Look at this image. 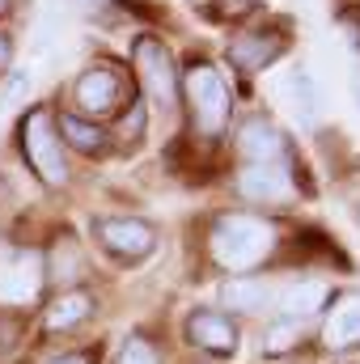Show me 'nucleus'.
<instances>
[{"label":"nucleus","mask_w":360,"mask_h":364,"mask_svg":"<svg viewBox=\"0 0 360 364\" xmlns=\"http://www.w3.org/2000/svg\"><path fill=\"white\" fill-rule=\"evenodd\" d=\"M284 90H288V102H292L297 119L309 127V123L318 119V85L309 81V73H305V68H292V73L284 77Z\"/></svg>","instance_id":"obj_15"},{"label":"nucleus","mask_w":360,"mask_h":364,"mask_svg":"<svg viewBox=\"0 0 360 364\" xmlns=\"http://www.w3.org/2000/svg\"><path fill=\"white\" fill-rule=\"evenodd\" d=\"M301 331H305V322H297V318H280L268 335H263V348H268L271 356H280L288 343H297V339H301Z\"/></svg>","instance_id":"obj_19"},{"label":"nucleus","mask_w":360,"mask_h":364,"mask_svg":"<svg viewBox=\"0 0 360 364\" xmlns=\"http://www.w3.org/2000/svg\"><path fill=\"white\" fill-rule=\"evenodd\" d=\"M322 305H327V284L322 279H301V284H288L280 292V314L284 318H297V322L314 318Z\"/></svg>","instance_id":"obj_14"},{"label":"nucleus","mask_w":360,"mask_h":364,"mask_svg":"<svg viewBox=\"0 0 360 364\" xmlns=\"http://www.w3.org/2000/svg\"><path fill=\"white\" fill-rule=\"evenodd\" d=\"M119 97H123V81H119L115 68H85L81 73V81H77V106L85 114H93V119L110 114L119 106Z\"/></svg>","instance_id":"obj_8"},{"label":"nucleus","mask_w":360,"mask_h":364,"mask_svg":"<svg viewBox=\"0 0 360 364\" xmlns=\"http://www.w3.org/2000/svg\"><path fill=\"white\" fill-rule=\"evenodd\" d=\"M43 279L47 267L38 250H0V305H34Z\"/></svg>","instance_id":"obj_4"},{"label":"nucleus","mask_w":360,"mask_h":364,"mask_svg":"<svg viewBox=\"0 0 360 364\" xmlns=\"http://www.w3.org/2000/svg\"><path fill=\"white\" fill-rule=\"evenodd\" d=\"M21 153H26L30 170L38 174L43 186L68 182V157H64V144H60V132H55V119L47 106H34L21 119Z\"/></svg>","instance_id":"obj_2"},{"label":"nucleus","mask_w":360,"mask_h":364,"mask_svg":"<svg viewBox=\"0 0 360 364\" xmlns=\"http://www.w3.org/2000/svg\"><path fill=\"white\" fill-rule=\"evenodd\" d=\"M4 64H9V38L0 34V68H4Z\"/></svg>","instance_id":"obj_25"},{"label":"nucleus","mask_w":360,"mask_h":364,"mask_svg":"<svg viewBox=\"0 0 360 364\" xmlns=\"http://www.w3.org/2000/svg\"><path fill=\"white\" fill-rule=\"evenodd\" d=\"M119 364H162V356H157L153 339H144V335H127V343H123V352H119Z\"/></svg>","instance_id":"obj_20"},{"label":"nucleus","mask_w":360,"mask_h":364,"mask_svg":"<svg viewBox=\"0 0 360 364\" xmlns=\"http://www.w3.org/2000/svg\"><path fill=\"white\" fill-rule=\"evenodd\" d=\"M271 246H275V233L259 216H221L208 237V250L225 272H255L271 255Z\"/></svg>","instance_id":"obj_1"},{"label":"nucleus","mask_w":360,"mask_h":364,"mask_svg":"<svg viewBox=\"0 0 360 364\" xmlns=\"http://www.w3.org/2000/svg\"><path fill=\"white\" fill-rule=\"evenodd\" d=\"M225 305L233 309V314H255V309H263L268 305V284H259V279H238V284H225Z\"/></svg>","instance_id":"obj_18"},{"label":"nucleus","mask_w":360,"mask_h":364,"mask_svg":"<svg viewBox=\"0 0 360 364\" xmlns=\"http://www.w3.org/2000/svg\"><path fill=\"white\" fill-rule=\"evenodd\" d=\"M60 127H64L68 149H81V153H102L106 149V132L97 123H90V119H81V114H64Z\"/></svg>","instance_id":"obj_17"},{"label":"nucleus","mask_w":360,"mask_h":364,"mask_svg":"<svg viewBox=\"0 0 360 364\" xmlns=\"http://www.w3.org/2000/svg\"><path fill=\"white\" fill-rule=\"evenodd\" d=\"M242 9H250V0H221L216 17H242Z\"/></svg>","instance_id":"obj_22"},{"label":"nucleus","mask_w":360,"mask_h":364,"mask_svg":"<svg viewBox=\"0 0 360 364\" xmlns=\"http://www.w3.org/2000/svg\"><path fill=\"white\" fill-rule=\"evenodd\" d=\"M352 93H356V106H360V81H356V85H352Z\"/></svg>","instance_id":"obj_27"},{"label":"nucleus","mask_w":360,"mask_h":364,"mask_svg":"<svg viewBox=\"0 0 360 364\" xmlns=\"http://www.w3.org/2000/svg\"><path fill=\"white\" fill-rule=\"evenodd\" d=\"M280 34H271V30H250V34H238L233 43H229V60L238 64V68H246V73H263L268 64H275V55H280Z\"/></svg>","instance_id":"obj_12"},{"label":"nucleus","mask_w":360,"mask_h":364,"mask_svg":"<svg viewBox=\"0 0 360 364\" xmlns=\"http://www.w3.org/2000/svg\"><path fill=\"white\" fill-rule=\"evenodd\" d=\"M322 343H327V352H348V348L360 343V296L356 292L339 296L331 305V314L322 322Z\"/></svg>","instance_id":"obj_10"},{"label":"nucleus","mask_w":360,"mask_h":364,"mask_svg":"<svg viewBox=\"0 0 360 364\" xmlns=\"http://www.w3.org/2000/svg\"><path fill=\"white\" fill-rule=\"evenodd\" d=\"M186 339H191L199 352L221 356V360L238 352V326H233L225 314H216V309H191V318H186Z\"/></svg>","instance_id":"obj_7"},{"label":"nucleus","mask_w":360,"mask_h":364,"mask_svg":"<svg viewBox=\"0 0 360 364\" xmlns=\"http://www.w3.org/2000/svg\"><path fill=\"white\" fill-rule=\"evenodd\" d=\"M238 191L259 203H284L292 195V174L288 166H246L238 178Z\"/></svg>","instance_id":"obj_11"},{"label":"nucleus","mask_w":360,"mask_h":364,"mask_svg":"<svg viewBox=\"0 0 360 364\" xmlns=\"http://www.w3.org/2000/svg\"><path fill=\"white\" fill-rule=\"evenodd\" d=\"M238 149L250 157V166H284L288 140L271 127L268 119H246L238 132Z\"/></svg>","instance_id":"obj_9"},{"label":"nucleus","mask_w":360,"mask_h":364,"mask_svg":"<svg viewBox=\"0 0 360 364\" xmlns=\"http://www.w3.org/2000/svg\"><path fill=\"white\" fill-rule=\"evenodd\" d=\"M339 30L348 34L352 51H360V9H344V13H339Z\"/></svg>","instance_id":"obj_21"},{"label":"nucleus","mask_w":360,"mask_h":364,"mask_svg":"<svg viewBox=\"0 0 360 364\" xmlns=\"http://www.w3.org/2000/svg\"><path fill=\"white\" fill-rule=\"evenodd\" d=\"M90 314H93L90 292H77V288H68V292H60V296L47 305V318H43V326H47L51 335H60V331H73V326H81Z\"/></svg>","instance_id":"obj_13"},{"label":"nucleus","mask_w":360,"mask_h":364,"mask_svg":"<svg viewBox=\"0 0 360 364\" xmlns=\"http://www.w3.org/2000/svg\"><path fill=\"white\" fill-rule=\"evenodd\" d=\"M43 267H47V275L55 284H64V292H68V284H77V275H81V250H77V242L73 237H55L51 263H43Z\"/></svg>","instance_id":"obj_16"},{"label":"nucleus","mask_w":360,"mask_h":364,"mask_svg":"<svg viewBox=\"0 0 360 364\" xmlns=\"http://www.w3.org/2000/svg\"><path fill=\"white\" fill-rule=\"evenodd\" d=\"M93 229H97V242H102L115 259H127V263L149 259V250L157 246L153 225H144V220H136V216H102Z\"/></svg>","instance_id":"obj_6"},{"label":"nucleus","mask_w":360,"mask_h":364,"mask_svg":"<svg viewBox=\"0 0 360 364\" xmlns=\"http://www.w3.org/2000/svg\"><path fill=\"white\" fill-rule=\"evenodd\" d=\"M26 85H30V73H26V68H17V73H13V77H9V102H13V97H17V93L26 90Z\"/></svg>","instance_id":"obj_23"},{"label":"nucleus","mask_w":360,"mask_h":364,"mask_svg":"<svg viewBox=\"0 0 360 364\" xmlns=\"http://www.w3.org/2000/svg\"><path fill=\"white\" fill-rule=\"evenodd\" d=\"M51 364H93L90 356H81V352H68V356H55Z\"/></svg>","instance_id":"obj_24"},{"label":"nucleus","mask_w":360,"mask_h":364,"mask_svg":"<svg viewBox=\"0 0 360 364\" xmlns=\"http://www.w3.org/2000/svg\"><path fill=\"white\" fill-rule=\"evenodd\" d=\"M182 90H186V102L195 110V127L203 136H221L229 127V110H233V97H229V85L225 77L203 64V60H191L186 73H182Z\"/></svg>","instance_id":"obj_3"},{"label":"nucleus","mask_w":360,"mask_h":364,"mask_svg":"<svg viewBox=\"0 0 360 364\" xmlns=\"http://www.w3.org/2000/svg\"><path fill=\"white\" fill-rule=\"evenodd\" d=\"M132 60H136V77H140L144 93H149L162 110H174V102H179V77H174V60H170V51H166L157 38L144 34V38H136Z\"/></svg>","instance_id":"obj_5"},{"label":"nucleus","mask_w":360,"mask_h":364,"mask_svg":"<svg viewBox=\"0 0 360 364\" xmlns=\"http://www.w3.org/2000/svg\"><path fill=\"white\" fill-rule=\"evenodd\" d=\"M4 13H9V0H0V17H4Z\"/></svg>","instance_id":"obj_26"}]
</instances>
